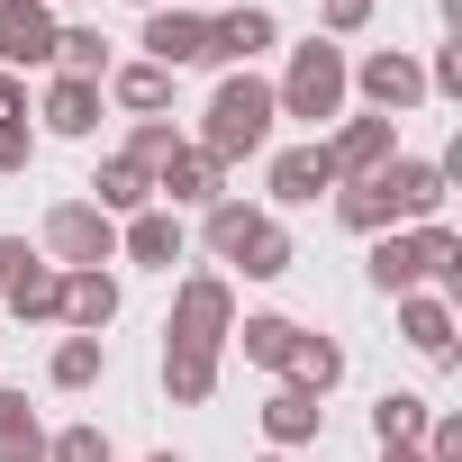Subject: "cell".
Wrapping results in <instances>:
<instances>
[{"label": "cell", "mask_w": 462, "mask_h": 462, "mask_svg": "<svg viewBox=\"0 0 462 462\" xmlns=\"http://www.w3.org/2000/svg\"><path fill=\"white\" fill-rule=\"evenodd\" d=\"M273 118H282L273 82H254V73H226V82L208 91L199 154H217V163H245V154H263V145H273Z\"/></svg>", "instance_id": "obj_1"}, {"label": "cell", "mask_w": 462, "mask_h": 462, "mask_svg": "<svg viewBox=\"0 0 462 462\" xmlns=\"http://www.w3.org/2000/svg\"><path fill=\"white\" fill-rule=\"evenodd\" d=\"M345 91H354V64H345V46H336V37H309V46H291V73L273 82L282 118H309V127L345 118Z\"/></svg>", "instance_id": "obj_2"}, {"label": "cell", "mask_w": 462, "mask_h": 462, "mask_svg": "<svg viewBox=\"0 0 462 462\" xmlns=\"http://www.w3.org/2000/svg\"><path fill=\"white\" fill-rule=\"evenodd\" d=\"M226 336H236V291H226L217 273H190V282L172 291V327H163V345L226 354Z\"/></svg>", "instance_id": "obj_3"}, {"label": "cell", "mask_w": 462, "mask_h": 462, "mask_svg": "<svg viewBox=\"0 0 462 462\" xmlns=\"http://www.w3.org/2000/svg\"><path fill=\"white\" fill-rule=\"evenodd\" d=\"M46 254H55V273H100V263H118V217H100L91 199H55V208H46Z\"/></svg>", "instance_id": "obj_4"}, {"label": "cell", "mask_w": 462, "mask_h": 462, "mask_svg": "<svg viewBox=\"0 0 462 462\" xmlns=\"http://www.w3.org/2000/svg\"><path fill=\"white\" fill-rule=\"evenodd\" d=\"M354 91L372 100V118H399V109H417V100H426V73H417V55L381 46V55H363V64H354Z\"/></svg>", "instance_id": "obj_5"}, {"label": "cell", "mask_w": 462, "mask_h": 462, "mask_svg": "<svg viewBox=\"0 0 462 462\" xmlns=\"http://www.w3.org/2000/svg\"><path fill=\"white\" fill-rule=\"evenodd\" d=\"M327 145V163H336V181H372L390 154H399V118H345L336 136H318Z\"/></svg>", "instance_id": "obj_6"}, {"label": "cell", "mask_w": 462, "mask_h": 462, "mask_svg": "<svg viewBox=\"0 0 462 462\" xmlns=\"http://www.w3.org/2000/svg\"><path fill=\"white\" fill-rule=\"evenodd\" d=\"M217 199H226V163L199 154V145H181V154L154 172V208H172V217H181V208H217Z\"/></svg>", "instance_id": "obj_7"}, {"label": "cell", "mask_w": 462, "mask_h": 462, "mask_svg": "<svg viewBox=\"0 0 462 462\" xmlns=\"http://www.w3.org/2000/svg\"><path fill=\"white\" fill-rule=\"evenodd\" d=\"M372 181L390 190V217H399V226H435V208H444V163H417V154H390V163H381Z\"/></svg>", "instance_id": "obj_8"}, {"label": "cell", "mask_w": 462, "mask_h": 462, "mask_svg": "<svg viewBox=\"0 0 462 462\" xmlns=\"http://www.w3.org/2000/svg\"><path fill=\"white\" fill-rule=\"evenodd\" d=\"M55 64V10L46 0H0V73Z\"/></svg>", "instance_id": "obj_9"}, {"label": "cell", "mask_w": 462, "mask_h": 462, "mask_svg": "<svg viewBox=\"0 0 462 462\" xmlns=\"http://www.w3.org/2000/svg\"><path fill=\"white\" fill-rule=\"evenodd\" d=\"M145 64H163V73H190V64H208V19L199 10H145Z\"/></svg>", "instance_id": "obj_10"}, {"label": "cell", "mask_w": 462, "mask_h": 462, "mask_svg": "<svg viewBox=\"0 0 462 462\" xmlns=\"http://www.w3.org/2000/svg\"><path fill=\"white\" fill-rule=\"evenodd\" d=\"M282 28H273V10H263V0H236V10H226V19H208V64H226V73H245L263 46H273Z\"/></svg>", "instance_id": "obj_11"}, {"label": "cell", "mask_w": 462, "mask_h": 462, "mask_svg": "<svg viewBox=\"0 0 462 462\" xmlns=\"http://www.w3.org/2000/svg\"><path fill=\"white\" fill-rule=\"evenodd\" d=\"M100 100H109L100 82H73V73H55V82H46V100H37V118H46V136H73V145H82V136L100 127Z\"/></svg>", "instance_id": "obj_12"}, {"label": "cell", "mask_w": 462, "mask_h": 462, "mask_svg": "<svg viewBox=\"0 0 462 462\" xmlns=\"http://www.w3.org/2000/svg\"><path fill=\"white\" fill-rule=\"evenodd\" d=\"M118 254H127V263L172 273V263H181V217H172V208H136V217L118 226Z\"/></svg>", "instance_id": "obj_13"}, {"label": "cell", "mask_w": 462, "mask_h": 462, "mask_svg": "<svg viewBox=\"0 0 462 462\" xmlns=\"http://www.w3.org/2000/svg\"><path fill=\"white\" fill-rule=\"evenodd\" d=\"M399 336H408L426 363H453V300H435V291H408V300H399Z\"/></svg>", "instance_id": "obj_14"}, {"label": "cell", "mask_w": 462, "mask_h": 462, "mask_svg": "<svg viewBox=\"0 0 462 462\" xmlns=\"http://www.w3.org/2000/svg\"><path fill=\"white\" fill-rule=\"evenodd\" d=\"M0 300H10V318H28V327H46V318H64V273L28 254V263L10 273V291H0Z\"/></svg>", "instance_id": "obj_15"}, {"label": "cell", "mask_w": 462, "mask_h": 462, "mask_svg": "<svg viewBox=\"0 0 462 462\" xmlns=\"http://www.w3.org/2000/svg\"><path fill=\"white\" fill-rule=\"evenodd\" d=\"M100 91H109L127 118H163V109H172V73H163V64H109Z\"/></svg>", "instance_id": "obj_16"}, {"label": "cell", "mask_w": 462, "mask_h": 462, "mask_svg": "<svg viewBox=\"0 0 462 462\" xmlns=\"http://www.w3.org/2000/svg\"><path fill=\"white\" fill-rule=\"evenodd\" d=\"M318 190H336L327 145H291V154H273V199H282V208H300V199H318Z\"/></svg>", "instance_id": "obj_17"}, {"label": "cell", "mask_w": 462, "mask_h": 462, "mask_svg": "<svg viewBox=\"0 0 462 462\" xmlns=\"http://www.w3.org/2000/svg\"><path fill=\"white\" fill-rule=\"evenodd\" d=\"M91 208H100V217H136V208H154V172H136L127 154H109V163L91 172Z\"/></svg>", "instance_id": "obj_18"}, {"label": "cell", "mask_w": 462, "mask_h": 462, "mask_svg": "<svg viewBox=\"0 0 462 462\" xmlns=\"http://www.w3.org/2000/svg\"><path fill=\"white\" fill-rule=\"evenodd\" d=\"M408 245H417V282H435V300L462 291V236L435 217V226H408Z\"/></svg>", "instance_id": "obj_19"}, {"label": "cell", "mask_w": 462, "mask_h": 462, "mask_svg": "<svg viewBox=\"0 0 462 462\" xmlns=\"http://www.w3.org/2000/svg\"><path fill=\"white\" fill-rule=\"evenodd\" d=\"M118 318V282L109 273H64V327L73 336H100Z\"/></svg>", "instance_id": "obj_20"}, {"label": "cell", "mask_w": 462, "mask_h": 462, "mask_svg": "<svg viewBox=\"0 0 462 462\" xmlns=\"http://www.w3.org/2000/svg\"><path fill=\"white\" fill-rule=\"evenodd\" d=\"M282 372H291V390L327 399V390L345 381V345H336V336H309V327H300V345H291V363H282Z\"/></svg>", "instance_id": "obj_21"}, {"label": "cell", "mask_w": 462, "mask_h": 462, "mask_svg": "<svg viewBox=\"0 0 462 462\" xmlns=\"http://www.w3.org/2000/svg\"><path fill=\"white\" fill-rule=\"evenodd\" d=\"M226 345H245V363H254V372H282V363H291V345H300V327H291V318H273V309H254V318H236V336H226Z\"/></svg>", "instance_id": "obj_22"}, {"label": "cell", "mask_w": 462, "mask_h": 462, "mask_svg": "<svg viewBox=\"0 0 462 462\" xmlns=\"http://www.w3.org/2000/svg\"><path fill=\"white\" fill-rule=\"evenodd\" d=\"M163 390H172V408H208V399H217V354L163 345Z\"/></svg>", "instance_id": "obj_23"}, {"label": "cell", "mask_w": 462, "mask_h": 462, "mask_svg": "<svg viewBox=\"0 0 462 462\" xmlns=\"http://www.w3.org/2000/svg\"><path fill=\"white\" fill-rule=\"evenodd\" d=\"M318 426H327V408H318V399H309V390H291V381H282V390H273V399H263V435H273V444H282V453H291V444H309V435H318Z\"/></svg>", "instance_id": "obj_24"}, {"label": "cell", "mask_w": 462, "mask_h": 462, "mask_svg": "<svg viewBox=\"0 0 462 462\" xmlns=\"http://www.w3.org/2000/svg\"><path fill=\"white\" fill-rule=\"evenodd\" d=\"M426 417H435V408H426L417 390H381V399H372V435H381V453L426 444Z\"/></svg>", "instance_id": "obj_25"}, {"label": "cell", "mask_w": 462, "mask_h": 462, "mask_svg": "<svg viewBox=\"0 0 462 462\" xmlns=\"http://www.w3.org/2000/svg\"><path fill=\"white\" fill-rule=\"evenodd\" d=\"M363 273H372V291H390V300H408V291H426V282H417V245L399 236V226H390V236H372V254H363Z\"/></svg>", "instance_id": "obj_26"}, {"label": "cell", "mask_w": 462, "mask_h": 462, "mask_svg": "<svg viewBox=\"0 0 462 462\" xmlns=\"http://www.w3.org/2000/svg\"><path fill=\"white\" fill-rule=\"evenodd\" d=\"M0 462H46V426H37L28 390H0Z\"/></svg>", "instance_id": "obj_27"}, {"label": "cell", "mask_w": 462, "mask_h": 462, "mask_svg": "<svg viewBox=\"0 0 462 462\" xmlns=\"http://www.w3.org/2000/svg\"><path fill=\"white\" fill-rule=\"evenodd\" d=\"M100 372H109V336H64V345H55V363H46V381H55V390H91Z\"/></svg>", "instance_id": "obj_28"}, {"label": "cell", "mask_w": 462, "mask_h": 462, "mask_svg": "<svg viewBox=\"0 0 462 462\" xmlns=\"http://www.w3.org/2000/svg\"><path fill=\"white\" fill-rule=\"evenodd\" d=\"M254 226H263V208H245L236 190H226V199L208 208V226H199V236H208V254H217V263H236V254H245V236H254Z\"/></svg>", "instance_id": "obj_29"}, {"label": "cell", "mask_w": 462, "mask_h": 462, "mask_svg": "<svg viewBox=\"0 0 462 462\" xmlns=\"http://www.w3.org/2000/svg\"><path fill=\"white\" fill-rule=\"evenodd\" d=\"M336 217L354 226V236H390V226H399V217H390V190H381V181H336Z\"/></svg>", "instance_id": "obj_30"}, {"label": "cell", "mask_w": 462, "mask_h": 462, "mask_svg": "<svg viewBox=\"0 0 462 462\" xmlns=\"http://www.w3.org/2000/svg\"><path fill=\"white\" fill-rule=\"evenodd\" d=\"M55 73L109 82V37H100V28H55Z\"/></svg>", "instance_id": "obj_31"}, {"label": "cell", "mask_w": 462, "mask_h": 462, "mask_svg": "<svg viewBox=\"0 0 462 462\" xmlns=\"http://www.w3.org/2000/svg\"><path fill=\"white\" fill-rule=\"evenodd\" d=\"M181 145H190V136H181V127H172V118H136V127H127V145H118V154H127V163H136V172H163V163H172V154H181Z\"/></svg>", "instance_id": "obj_32"}, {"label": "cell", "mask_w": 462, "mask_h": 462, "mask_svg": "<svg viewBox=\"0 0 462 462\" xmlns=\"http://www.w3.org/2000/svg\"><path fill=\"white\" fill-rule=\"evenodd\" d=\"M236 263H245V282H282V273H291V226H273V217H263L254 236H245V254H236Z\"/></svg>", "instance_id": "obj_33"}, {"label": "cell", "mask_w": 462, "mask_h": 462, "mask_svg": "<svg viewBox=\"0 0 462 462\" xmlns=\"http://www.w3.org/2000/svg\"><path fill=\"white\" fill-rule=\"evenodd\" d=\"M46 462H118V453L100 426H64V435H46Z\"/></svg>", "instance_id": "obj_34"}, {"label": "cell", "mask_w": 462, "mask_h": 462, "mask_svg": "<svg viewBox=\"0 0 462 462\" xmlns=\"http://www.w3.org/2000/svg\"><path fill=\"white\" fill-rule=\"evenodd\" d=\"M28 154H37V127L28 118H0V172H28Z\"/></svg>", "instance_id": "obj_35"}, {"label": "cell", "mask_w": 462, "mask_h": 462, "mask_svg": "<svg viewBox=\"0 0 462 462\" xmlns=\"http://www.w3.org/2000/svg\"><path fill=\"white\" fill-rule=\"evenodd\" d=\"M426 462H462V417H426Z\"/></svg>", "instance_id": "obj_36"}, {"label": "cell", "mask_w": 462, "mask_h": 462, "mask_svg": "<svg viewBox=\"0 0 462 462\" xmlns=\"http://www.w3.org/2000/svg\"><path fill=\"white\" fill-rule=\"evenodd\" d=\"M417 73H426V91H462V46H444V55L417 64Z\"/></svg>", "instance_id": "obj_37"}, {"label": "cell", "mask_w": 462, "mask_h": 462, "mask_svg": "<svg viewBox=\"0 0 462 462\" xmlns=\"http://www.w3.org/2000/svg\"><path fill=\"white\" fill-rule=\"evenodd\" d=\"M372 19V0H327V37H354Z\"/></svg>", "instance_id": "obj_38"}, {"label": "cell", "mask_w": 462, "mask_h": 462, "mask_svg": "<svg viewBox=\"0 0 462 462\" xmlns=\"http://www.w3.org/2000/svg\"><path fill=\"white\" fill-rule=\"evenodd\" d=\"M28 263V236H0V291H10V273Z\"/></svg>", "instance_id": "obj_39"}, {"label": "cell", "mask_w": 462, "mask_h": 462, "mask_svg": "<svg viewBox=\"0 0 462 462\" xmlns=\"http://www.w3.org/2000/svg\"><path fill=\"white\" fill-rule=\"evenodd\" d=\"M0 118H28V91H19V73H0Z\"/></svg>", "instance_id": "obj_40"}, {"label": "cell", "mask_w": 462, "mask_h": 462, "mask_svg": "<svg viewBox=\"0 0 462 462\" xmlns=\"http://www.w3.org/2000/svg\"><path fill=\"white\" fill-rule=\"evenodd\" d=\"M390 462H426V453H417V444H399V453H390Z\"/></svg>", "instance_id": "obj_41"}, {"label": "cell", "mask_w": 462, "mask_h": 462, "mask_svg": "<svg viewBox=\"0 0 462 462\" xmlns=\"http://www.w3.org/2000/svg\"><path fill=\"white\" fill-rule=\"evenodd\" d=\"M136 10H181V0H136Z\"/></svg>", "instance_id": "obj_42"}, {"label": "cell", "mask_w": 462, "mask_h": 462, "mask_svg": "<svg viewBox=\"0 0 462 462\" xmlns=\"http://www.w3.org/2000/svg\"><path fill=\"white\" fill-rule=\"evenodd\" d=\"M145 462H181V453H145Z\"/></svg>", "instance_id": "obj_43"}, {"label": "cell", "mask_w": 462, "mask_h": 462, "mask_svg": "<svg viewBox=\"0 0 462 462\" xmlns=\"http://www.w3.org/2000/svg\"><path fill=\"white\" fill-rule=\"evenodd\" d=\"M263 462H291V453H263Z\"/></svg>", "instance_id": "obj_44"}, {"label": "cell", "mask_w": 462, "mask_h": 462, "mask_svg": "<svg viewBox=\"0 0 462 462\" xmlns=\"http://www.w3.org/2000/svg\"><path fill=\"white\" fill-rule=\"evenodd\" d=\"M46 10H64V0H46Z\"/></svg>", "instance_id": "obj_45"}]
</instances>
